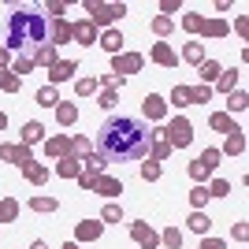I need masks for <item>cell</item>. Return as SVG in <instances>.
Listing matches in <instances>:
<instances>
[{"label":"cell","mask_w":249,"mask_h":249,"mask_svg":"<svg viewBox=\"0 0 249 249\" xmlns=\"http://www.w3.org/2000/svg\"><path fill=\"white\" fill-rule=\"evenodd\" d=\"M97 153L108 164H123V160H145L149 156V126L134 115H112L104 119L97 130Z\"/></svg>","instance_id":"obj_1"},{"label":"cell","mask_w":249,"mask_h":249,"mask_svg":"<svg viewBox=\"0 0 249 249\" xmlns=\"http://www.w3.org/2000/svg\"><path fill=\"white\" fill-rule=\"evenodd\" d=\"M49 45V15L34 8H15L8 15V30H4V49L8 52H22V56H34V52Z\"/></svg>","instance_id":"obj_2"},{"label":"cell","mask_w":249,"mask_h":249,"mask_svg":"<svg viewBox=\"0 0 249 249\" xmlns=\"http://www.w3.org/2000/svg\"><path fill=\"white\" fill-rule=\"evenodd\" d=\"M160 138H164L171 149H186L190 142H194V123H190L186 115H175V119H167V126L160 130Z\"/></svg>","instance_id":"obj_3"},{"label":"cell","mask_w":249,"mask_h":249,"mask_svg":"<svg viewBox=\"0 0 249 249\" xmlns=\"http://www.w3.org/2000/svg\"><path fill=\"white\" fill-rule=\"evenodd\" d=\"M82 8L89 11V22H93V26H112L115 19H123V15H126V4H101V0H86Z\"/></svg>","instance_id":"obj_4"},{"label":"cell","mask_w":249,"mask_h":249,"mask_svg":"<svg viewBox=\"0 0 249 249\" xmlns=\"http://www.w3.org/2000/svg\"><path fill=\"white\" fill-rule=\"evenodd\" d=\"M219 156H223L219 149H205V153H201L197 160L190 164V175L197 178V186H201V182H205V178H208V175H212V171L219 167Z\"/></svg>","instance_id":"obj_5"},{"label":"cell","mask_w":249,"mask_h":249,"mask_svg":"<svg viewBox=\"0 0 249 249\" xmlns=\"http://www.w3.org/2000/svg\"><path fill=\"white\" fill-rule=\"evenodd\" d=\"M142 67H145V56H142V52H119V56H112V74H119V78L138 74Z\"/></svg>","instance_id":"obj_6"},{"label":"cell","mask_w":249,"mask_h":249,"mask_svg":"<svg viewBox=\"0 0 249 249\" xmlns=\"http://www.w3.org/2000/svg\"><path fill=\"white\" fill-rule=\"evenodd\" d=\"M0 160H4V164H15L22 171V167L26 164H34V153L26 145H19V142H15V145H0Z\"/></svg>","instance_id":"obj_7"},{"label":"cell","mask_w":249,"mask_h":249,"mask_svg":"<svg viewBox=\"0 0 249 249\" xmlns=\"http://www.w3.org/2000/svg\"><path fill=\"white\" fill-rule=\"evenodd\" d=\"M130 238L138 242L142 249H160V234H156L153 227H149L145 219H138V223H130Z\"/></svg>","instance_id":"obj_8"},{"label":"cell","mask_w":249,"mask_h":249,"mask_svg":"<svg viewBox=\"0 0 249 249\" xmlns=\"http://www.w3.org/2000/svg\"><path fill=\"white\" fill-rule=\"evenodd\" d=\"M101 234H104L101 219H78V223H74V242H78V246H82V242H97Z\"/></svg>","instance_id":"obj_9"},{"label":"cell","mask_w":249,"mask_h":249,"mask_svg":"<svg viewBox=\"0 0 249 249\" xmlns=\"http://www.w3.org/2000/svg\"><path fill=\"white\" fill-rule=\"evenodd\" d=\"M49 45H52V49L71 45V22H67V19H49Z\"/></svg>","instance_id":"obj_10"},{"label":"cell","mask_w":249,"mask_h":249,"mask_svg":"<svg viewBox=\"0 0 249 249\" xmlns=\"http://www.w3.org/2000/svg\"><path fill=\"white\" fill-rule=\"evenodd\" d=\"M89 194H101V197H115V194H123V182L115 175H97L93 186H89Z\"/></svg>","instance_id":"obj_11"},{"label":"cell","mask_w":249,"mask_h":249,"mask_svg":"<svg viewBox=\"0 0 249 249\" xmlns=\"http://www.w3.org/2000/svg\"><path fill=\"white\" fill-rule=\"evenodd\" d=\"M74 71H78L74 60H56L49 67V86H60V82H67V78H74Z\"/></svg>","instance_id":"obj_12"},{"label":"cell","mask_w":249,"mask_h":249,"mask_svg":"<svg viewBox=\"0 0 249 249\" xmlns=\"http://www.w3.org/2000/svg\"><path fill=\"white\" fill-rule=\"evenodd\" d=\"M71 41H74V45H93V41H97V26H93L89 19L71 22Z\"/></svg>","instance_id":"obj_13"},{"label":"cell","mask_w":249,"mask_h":249,"mask_svg":"<svg viewBox=\"0 0 249 249\" xmlns=\"http://www.w3.org/2000/svg\"><path fill=\"white\" fill-rule=\"evenodd\" d=\"M167 156H171V145L160 138V130H149V160H153V164H164Z\"/></svg>","instance_id":"obj_14"},{"label":"cell","mask_w":249,"mask_h":249,"mask_svg":"<svg viewBox=\"0 0 249 249\" xmlns=\"http://www.w3.org/2000/svg\"><path fill=\"white\" fill-rule=\"evenodd\" d=\"M149 60L160 63V67H175V63H178V52L171 49L167 41H156V45H153V52H149Z\"/></svg>","instance_id":"obj_15"},{"label":"cell","mask_w":249,"mask_h":249,"mask_svg":"<svg viewBox=\"0 0 249 249\" xmlns=\"http://www.w3.org/2000/svg\"><path fill=\"white\" fill-rule=\"evenodd\" d=\"M142 112H145V119H164V115H167V101H164L160 93H145Z\"/></svg>","instance_id":"obj_16"},{"label":"cell","mask_w":249,"mask_h":249,"mask_svg":"<svg viewBox=\"0 0 249 249\" xmlns=\"http://www.w3.org/2000/svg\"><path fill=\"white\" fill-rule=\"evenodd\" d=\"M19 145H37V142H45V123H37V119H30V123H22V130H19Z\"/></svg>","instance_id":"obj_17"},{"label":"cell","mask_w":249,"mask_h":249,"mask_svg":"<svg viewBox=\"0 0 249 249\" xmlns=\"http://www.w3.org/2000/svg\"><path fill=\"white\" fill-rule=\"evenodd\" d=\"M45 153H49L52 160H63V156H71V138H63V134L45 138Z\"/></svg>","instance_id":"obj_18"},{"label":"cell","mask_w":249,"mask_h":249,"mask_svg":"<svg viewBox=\"0 0 249 249\" xmlns=\"http://www.w3.org/2000/svg\"><path fill=\"white\" fill-rule=\"evenodd\" d=\"M178 60H186V63H205V41H186L182 45V52H178Z\"/></svg>","instance_id":"obj_19"},{"label":"cell","mask_w":249,"mask_h":249,"mask_svg":"<svg viewBox=\"0 0 249 249\" xmlns=\"http://www.w3.org/2000/svg\"><path fill=\"white\" fill-rule=\"evenodd\" d=\"M219 153H227V156H242V153H246V134H242V130H231Z\"/></svg>","instance_id":"obj_20"},{"label":"cell","mask_w":249,"mask_h":249,"mask_svg":"<svg viewBox=\"0 0 249 249\" xmlns=\"http://www.w3.org/2000/svg\"><path fill=\"white\" fill-rule=\"evenodd\" d=\"M104 167H108V160H104L97 149H93L89 156H82V171H86V175H93V178H97V175H104Z\"/></svg>","instance_id":"obj_21"},{"label":"cell","mask_w":249,"mask_h":249,"mask_svg":"<svg viewBox=\"0 0 249 249\" xmlns=\"http://www.w3.org/2000/svg\"><path fill=\"white\" fill-rule=\"evenodd\" d=\"M56 175L60 178H78L82 175V164H78L74 156H63V160H56Z\"/></svg>","instance_id":"obj_22"},{"label":"cell","mask_w":249,"mask_h":249,"mask_svg":"<svg viewBox=\"0 0 249 249\" xmlns=\"http://www.w3.org/2000/svg\"><path fill=\"white\" fill-rule=\"evenodd\" d=\"M52 112H56V123H60V126H74V119H78V108L67 104V101H60Z\"/></svg>","instance_id":"obj_23"},{"label":"cell","mask_w":249,"mask_h":249,"mask_svg":"<svg viewBox=\"0 0 249 249\" xmlns=\"http://www.w3.org/2000/svg\"><path fill=\"white\" fill-rule=\"evenodd\" d=\"M97 41H101V49H104V52L119 56V49H123V34H119V30H104L101 37H97Z\"/></svg>","instance_id":"obj_24"},{"label":"cell","mask_w":249,"mask_h":249,"mask_svg":"<svg viewBox=\"0 0 249 249\" xmlns=\"http://www.w3.org/2000/svg\"><path fill=\"white\" fill-rule=\"evenodd\" d=\"M22 175L30 178L34 186H45V182H49V167H45V164H37V160H34V164H26V167H22Z\"/></svg>","instance_id":"obj_25"},{"label":"cell","mask_w":249,"mask_h":249,"mask_svg":"<svg viewBox=\"0 0 249 249\" xmlns=\"http://www.w3.org/2000/svg\"><path fill=\"white\" fill-rule=\"evenodd\" d=\"M238 74L242 71H234V67H231V71H219V78L212 86H216L219 93H234V86H238Z\"/></svg>","instance_id":"obj_26"},{"label":"cell","mask_w":249,"mask_h":249,"mask_svg":"<svg viewBox=\"0 0 249 249\" xmlns=\"http://www.w3.org/2000/svg\"><path fill=\"white\" fill-rule=\"evenodd\" d=\"M201 34H205V37H227L231 26L223 19H205V22H201Z\"/></svg>","instance_id":"obj_27"},{"label":"cell","mask_w":249,"mask_h":249,"mask_svg":"<svg viewBox=\"0 0 249 249\" xmlns=\"http://www.w3.org/2000/svg\"><path fill=\"white\" fill-rule=\"evenodd\" d=\"M219 71H223V67H219L216 60H205V63H197V74H201V86H212L219 78Z\"/></svg>","instance_id":"obj_28"},{"label":"cell","mask_w":249,"mask_h":249,"mask_svg":"<svg viewBox=\"0 0 249 249\" xmlns=\"http://www.w3.org/2000/svg\"><path fill=\"white\" fill-rule=\"evenodd\" d=\"M89 153H93V142H89V138H86V134L71 138V156H74V160H78V164H82V156H89Z\"/></svg>","instance_id":"obj_29"},{"label":"cell","mask_w":249,"mask_h":249,"mask_svg":"<svg viewBox=\"0 0 249 249\" xmlns=\"http://www.w3.org/2000/svg\"><path fill=\"white\" fill-rule=\"evenodd\" d=\"M186 223H190V231H194V234H201V238H205L208 231H212V219H208V212H194Z\"/></svg>","instance_id":"obj_30"},{"label":"cell","mask_w":249,"mask_h":249,"mask_svg":"<svg viewBox=\"0 0 249 249\" xmlns=\"http://www.w3.org/2000/svg\"><path fill=\"white\" fill-rule=\"evenodd\" d=\"M34 101L41 104V108H56V104H60V93H56V86H41V89L34 93Z\"/></svg>","instance_id":"obj_31"},{"label":"cell","mask_w":249,"mask_h":249,"mask_svg":"<svg viewBox=\"0 0 249 249\" xmlns=\"http://www.w3.org/2000/svg\"><path fill=\"white\" fill-rule=\"evenodd\" d=\"M208 123H212V130H219V134H231V130H238V126H234V119H231L227 112H212V119H208Z\"/></svg>","instance_id":"obj_32"},{"label":"cell","mask_w":249,"mask_h":249,"mask_svg":"<svg viewBox=\"0 0 249 249\" xmlns=\"http://www.w3.org/2000/svg\"><path fill=\"white\" fill-rule=\"evenodd\" d=\"M246 108H249L246 89H234V93H227V115H231V112H246Z\"/></svg>","instance_id":"obj_33"},{"label":"cell","mask_w":249,"mask_h":249,"mask_svg":"<svg viewBox=\"0 0 249 249\" xmlns=\"http://www.w3.org/2000/svg\"><path fill=\"white\" fill-rule=\"evenodd\" d=\"M97 104H101L104 112H112L115 104H119V89H115V86H104V89H101V97H97Z\"/></svg>","instance_id":"obj_34"},{"label":"cell","mask_w":249,"mask_h":249,"mask_svg":"<svg viewBox=\"0 0 249 249\" xmlns=\"http://www.w3.org/2000/svg\"><path fill=\"white\" fill-rule=\"evenodd\" d=\"M30 60H34V67H37V63H41V67H52V63H56V49H52V45H41Z\"/></svg>","instance_id":"obj_35"},{"label":"cell","mask_w":249,"mask_h":249,"mask_svg":"<svg viewBox=\"0 0 249 249\" xmlns=\"http://www.w3.org/2000/svg\"><path fill=\"white\" fill-rule=\"evenodd\" d=\"M19 86H22V78H15V74H11V67H4V71H0V89H4V93H19Z\"/></svg>","instance_id":"obj_36"},{"label":"cell","mask_w":249,"mask_h":249,"mask_svg":"<svg viewBox=\"0 0 249 249\" xmlns=\"http://www.w3.org/2000/svg\"><path fill=\"white\" fill-rule=\"evenodd\" d=\"M97 89H101V82L89 78V74H86V78H74V93L78 97H89V93H97Z\"/></svg>","instance_id":"obj_37"},{"label":"cell","mask_w":249,"mask_h":249,"mask_svg":"<svg viewBox=\"0 0 249 249\" xmlns=\"http://www.w3.org/2000/svg\"><path fill=\"white\" fill-rule=\"evenodd\" d=\"M15 216H19V201H15V197H4V201H0V223H11Z\"/></svg>","instance_id":"obj_38"},{"label":"cell","mask_w":249,"mask_h":249,"mask_svg":"<svg viewBox=\"0 0 249 249\" xmlns=\"http://www.w3.org/2000/svg\"><path fill=\"white\" fill-rule=\"evenodd\" d=\"M160 246H167V249H182V231H178V227H167L164 234H160Z\"/></svg>","instance_id":"obj_39"},{"label":"cell","mask_w":249,"mask_h":249,"mask_svg":"<svg viewBox=\"0 0 249 249\" xmlns=\"http://www.w3.org/2000/svg\"><path fill=\"white\" fill-rule=\"evenodd\" d=\"M30 71H34L30 56H15V60H11V74H15V78H22V74H30Z\"/></svg>","instance_id":"obj_40"},{"label":"cell","mask_w":249,"mask_h":249,"mask_svg":"<svg viewBox=\"0 0 249 249\" xmlns=\"http://www.w3.org/2000/svg\"><path fill=\"white\" fill-rule=\"evenodd\" d=\"M123 219V208L115 205V201H108V205L101 208V223H119Z\"/></svg>","instance_id":"obj_41"},{"label":"cell","mask_w":249,"mask_h":249,"mask_svg":"<svg viewBox=\"0 0 249 249\" xmlns=\"http://www.w3.org/2000/svg\"><path fill=\"white\" fill-rule=\"evenodd\" d=\"M201 22H205V15L186 11V15H182V30H186V34H201Z\"/></svg>","instance_id":"obj_42"},{"label":"cell","mask_w":249,"mask_h":249,"mask_svg":"<svg viewBox=\"0 0 249 249\" xmlns=\"http://www.w3.org/2000/svg\"><path fill=\"white\" fill-rule=\"evenodd\" d=\"M30 208H34V212H56L60 201H56V197H30Z\"/></svg>","instance_id":"obj_43"},{"label":"cell","mask_w":249,"mask_h":249,"mask_svg":"<svg viewBox=\"0 0 249 249\" xmlns=\"http://www.w3.org/2000/svg\"><path fill=\"white\" fill-rule=\"evenodd\" d=\"M190 101L194 104H208L212 101V86H190Z\"/></svg>","instance_id":"obj_44"},{"label":"cell","mask_w":249,"mask_h":249,"mask_svg":"<svg viewBox=\"0 0 249 249\" xmlns=\"http://www.w3.org/2000/svg\"><path fill=\"white\" fill-rule=\"evenodd\" d=\"M171 26H175V19H167V15H156V19H153V34H156V37H167Z\"/></svg>","instance_id":"obj_45"},{"label":"cell","mask_w":249,"mask_h":249,"mask_svg":"<svg viewBox=\"0 0 249 249\" xmlns=\"http://www.w3.org/2000/svg\"><path fill=\"white\" fill-rule=\"evenodd\" d=\"M171 104H175V108L194 104V101H190V86H175V89H171Z\"/></svg>","instance_id":"obj_46"},{"label":"cell","mask_w":249,"mask_h":249,"mask_svg":"<svg viewBox=\"0 0 249 249\" xmlns=\"http://www.w3.org/2000/svg\"><path fill=\"white\" fill-rule=\"evenodd\" d=\"M205 190H208V197H227L231 182H227V178H212V186H205Z\"/></svg>","instance_id":"obj_47"},{"label":"cell","mask_w":249,"mask_h":249,"mask_svg":"<svg viewBox=\"0 0 249 249\" xmlns=\"http://www.w3.org/2000/svg\"><path fill=\"white\" fill-rule=\"evenodd\" d=\"M160 175H164V171H160V164H153V160H145V164H142V178H145V182H156Z\"/></svg>","instance_id":"obj_48"},{"label":"cell","mask_w":249,"mask_h":249,"mask_svg":"<svg viewBox=\"0 0 249 249\" xmlns=\"http://www.w3.org/2000/svg\"><path fill=\"white\" fill-rule=\"evenodd\" d=\"M205 201H208V190L205 186H194V190H190V205L197 208V212L205 208Z\"/></svg>","instance_id":"obj_49"},{"label":"cell","mask_w":249,"mask_h":249,"mask_svg":"<svg viewBox=\"0 0 249 249\" xmlns=\"http://www.w3.org/2000/svg\"><path fill=\"white\" fill-rule=\"evenodd\" d=\"M45 11H49V15H56V19H63L67 4H60V0H49V4H45Z\"/></svg>","instance_id":"obj_50"},{"label":"cell","mask_w":249,"mask_h":249,"mask_svg":"<svg viewBox=\"0 0 249 249\" xmlns=\"http://www.w3.org/2000/svg\"><path fill=\"white\" fill-rule=\"evenodd\" d=\"M231 234H234V242H246V238H249V227H246V223H234V227H231Z\"/></svg>","instance_id":"obj_51"},{"label":"cell","mask_w":249,"mask_h":249,"mask_svg":"<svg viewBox=\"0 0 249 249\" xmlns=\"http://www.w3.org/2000/svg\"><path fill=\"white\" fill-rule=\"evenodd\" d=\"M201 249H227L223 238H201Z\"/></svg>","instance_id":"obj_52"},{"label":"cell","mask_w":249,"mask_h":249,"mask_svg":"<svg viewBox=\"0 0 249 249\" xmlns=\"http://www.w3.org/2000/svg\"><path fill=\"white\" fill-rule=\"evenodd\" d=\"M160 11L171 19V11H178V0H160Z\"/></svg>","instance_id":"obj_53"},{"label":"cell","mask_w":249,"mask_h":249,"mask_svg":"<svg viewBox=\"0 0 249 249\" xmlns=\"http://www.w3.org/2000/svg\"><path fill=\"white\" fill-rule=\"evenodd\" d=\"M234 30H238L242 37H246V30H249V22H246V15H238V19H234Z\"/></svg>","instance_id":"obj_54"},{"label":"cell","mask_w":249,"mask_h":249,"mask_svg":"<svg viewBox=\"0 0 249 249\" xmlns=\"http://www.w3.org/2000/svg\"><path fill=\"white\" fill-rule=\"evenodd\" d=\"M8 63H11V52L4 49V45H0V71H4V67H8Z\"/></svg>","instance_id":"obj_55"},{"label":"cell","mask_w":249,"mask_h":249,"mask_svg":"<svg viewBox=\"0 0 249 249\" xmlns=\"http://www.w3.org/2000/svg\"><path fill=\"white\" fill-rule=\"evenodd\" d=\"M4 126H8V115H4V112H0V130H4Z\"/></svg>","instance_id":"obj_56"},{"label":"cell","mask_w":249,"mask_h":249,"mask_svg":"<svg viewBox=\"0 0 249 249\" xmlns=\"http://www.w3.org/2000/svg\"><path fill=\"white\" fill-rule=\"evenodd\" d=\"M63 249H82V246H78V242H67V246H63Z\"/></svg>","instance_id":"obj_57"},{"label":"cell","mask_w":249,"mask_h":249,"mask_svg":"<svg viewBox=\"0 0 249 249\" xmlns=\"http://www.w3.org/2000/svg\"><path fill=\"white\" fill-rule=\"evenodd\" d=\"M30 249H49V246H45V242H34V246Z\"/></svg>","instance_id":"obj_58"}]
</instances>
